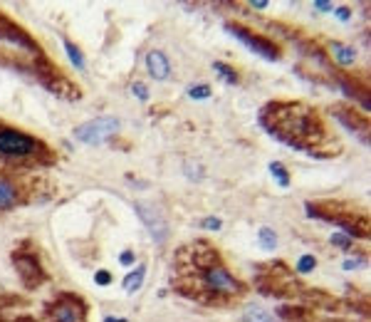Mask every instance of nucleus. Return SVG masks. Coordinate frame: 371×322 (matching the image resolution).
I'll return each instance as SVG.
<instances>
[{
  "label": "nucleus",
  "instance_id": "18",
  "mask_svg": "<svg viewBox=\"0 0 371 322\" xmlns=\"http://www.w3.org/2000/svg\"><path fill=\"white\" fill-rule=\"evenodd\" d=\"M270 173L277 179V184L283 186V189H287V186H289V173H287V169L280 164V161H272V164H270Z\"/></svg>",
  "mask_w": 371,
  "mask_h": 322
},
{
  "label": "nucleus",
  "instance_id": "5",
  "mask_svg": "<svg viewBox=\"0 0 371 322\" xmlns=\"http://www.w3.org/2000/svg\"><path fill=\"white\" fill-rule=\"evenodd\" d=\"M0 45H8V48L15 50L18 55L28 57V60L32 62V70L48 60L45 53H42V48L37 45L35 37L30 35L25 28H20L12 18H8L3 10H0Z\"/></svg>",
  "mask_w": 371,
  "mask_h": 322
},
{
  "label": "nucleus",
  "instance_id": "17",
  "mask_svg": "<svg viewBox=\"0 0 371 322\" xmlns=\"http://www.w3.org/2000/svg\"><path fill=\"white\" fill-rule=\"evenodd\" d=\"M213 70H216V75H220V77H223L228 84H238V82H240L238 72L230 70V65H225V62H216V65H213Z\"/></svg>",
  "mask_w": 371,
  "mask_h": 322
},
{
  "label": "nucleus",
  "instance_id": "15",
  "mask_svg": "<svg viewBox=\"0 0 371 322\" xmlns=\"http://www.w3.org/2000/svg\"><path fill=\"white\" fill-rule=\"evenodd\" d=\"M144 275H146V265H139L136 270H131L126 278H124V290L129 292H136L139 287H142V283H144Z\"/></svg>",
  "mask_w": 371,
  "mask_h": 322
},
{
  "label": "nucleus",
  "instance_id": "28",
  "mask_svg": "<svg viewBox=\"0 0 371 322\" xmlns=\"http://www.w3.org/2000/svg\"><path fill=\"white\" fill-rule=\"evenodd\" d=\"M314 8H319V10H332V3H327V0H319V3H314Z\"/></svg>",
  "mask_w": 371,
  "mask_h": 322
},
{
  "label": "nucleus",
  "instance_id": "19",
  "mask_svg": "<svg viewBox=\"0 0 371 322\" xmlns=\"http://www.w3.org/2000/svg\"><path fill=\"white\" fill-rule=\"evenodd\" d=\"M245 322H275L270 312H265L263 307H250L245 312Z\"/></svg>",
  "mask_w": 371,
  "mask_h": 322
},
{
  "label": "nucleus",
  "instance_id": "9",
  "mask_svg": "<svg viewBox=\"0 0 371 322\" xmlns=\"http://www.w3.org/2000/svg\"><path fill=\"white\" fill-rule=\"evenodd\" d=\"M225 30L230 32L233 37H238V40L245 45V48H250L255 55H260V57H265V60L270 62H277L280 57H283V50L277 48L275 42L267 40L265 35H255L253 30H247L245 25H238V23H228L225 25Z\"/></svg>",
  "mask_w": 371,
  "mask_h": 322
},
{
  "label": "nucleus",
  "instance_id": "6",
  "mask_svg": "<svg viewBox=\"0 0 371 322\" xmlns=\"http://www.w3.org/2000/svg\"><path fill=\"white\" fill-rule=\"evenodd\" d=\"M42 317L48 322H87L89 305L79 292H59L55 300L45 303Z\"/></svg>",
  "mask_w": 371,
  "mask_h": 322
},
{
  "label": "nucleus",
  "instance_id": "25",
  "mask_svg": "<svg viewBox=\"0 0 371 322\" xmlns=\"http://www.w3.org/2000/svg\"><path fill=\"white\" fill-rule=\"evenodd\" d=\"M220 226H223V223H220V218H203V228H208V231H220Z\"/></svg>",
  "mask_w": 371,
  "mask_h": 322
},
{
  "label": "nucleus",
  "instance_id": "11",
  "mask_svg": "<svg viewBox=\"0 0 371 322\" xmlns=\"http://www.w3.org/2000/svg\"><path fill=\"white\" fill-rule=\"evenodd\" d=\"M136 214L142 216V221L146 223L149 233L153 236V240H166V236H169V228H166V221L161 218V214L156 209H151V206H146V203H139L136 206Z\"/></svg>",
  "mask_w": 371,
  "mask_h": 322
},
{
  "label": "nucleus",
  "instance_id": "20",
  "mask_svg": "<svg viewBox=\"0 0 371 322\" xmlns=\"http://www.w3.org/2000/svg\"><path fill=\"white\" fill-rule=\"evenodd\" d=\"M258 238L263 240V245H265V248H275V245H277V236H275V233H272L267 226L260 228V231H258Z\"/></svg>",
  "mask_w": 371,
  "mask_h": 322
},
{
  "label": "nucleus",
  "instance_id": "22",
  "mask_svg": "<svg viewBox=\"0 0 371 322\" xmlns=\"http://www.w3.org/2000/svg\"><path fill=\"white\" fill-rule=\"evenodd\" d=\"M189 95L193 97V100H208V97H211V87H206V84H193L189 90Z\"/></svg>",
  "mask_w": 371,
  "mask_h": 322
},
{
  "label": "nucleus",
  "instance_id": "14",
  "mask_svg": "<svg viewBox=\"0 0 371 322\" xmlns=\"http://www.w3.org/2000/svg\"><path fill=\"white\" fill-rule=\"evenodd\" d=\"M334 117L339 122H342V124H347L349 129L352 131H366V126H369V122L366 120H361L359 114H356V117H354V114H349V109H344V107H339V109H334Z\"/></svg>",
  "mask_w": 371,
  "mask_h": 322
},
{
  "label": "nucleus",
  "instance_id": "2",
  "mask_svg": "<svg viewBox=\"0 0 371 322\" xmlns=\"http://www.w3.org/2000/svg\"><path fill=\"white\" fill-rule=\"evenodd\" d=\"M260 126L289 149L319 156V149L330 144V131L322 114L305 102H267L258 114ZM322 159V156H319Z\"/></svg>",
  "mask_w": 371,
  "mask_h": 322
},
{
  "label": "nucleus",
  "instance_id": "12",
  "mask_svg": "<svg viewBox=\"0 0 371 322\" xmlns=\"http://www.w3.org/2000/svg\"><path fill=\"white\" fill-rule=\"evenodd\" d=\"M146 67H149V75L153 79H166L171 75V65H169V57H166L161 50H151L146 55Z\"/></svg>",
  "mask_w": 371,
  "mask_h": 322
},
{
  "label": "nucleus",
  "instance_id": "31",
  "mask_svg": "<svg viewBox=\"0 0 371 322\" xmlns=\"http://www.w3.org/2000/svg\"><path fill=\"white\" fill-rule=\"evenodd\" d=\"M15 322H37L35 317H30V315H23V317H18Z\"/></svg>",
  "mask_w": 371,
  "mask_h": 322
},
{
  "label": "nucleus",
  "instance_id": "7",
  "mask_svg": "<svg viewBox=\"0 0 371 322\" xmlns=\"http://www.w3.org/2000/svg\"><path fill=\"white\" fill-rule=\"evenodd\" d=\"M12 265H15V273L20 275L25 290H37L42 283L48 281V273L42 268L40 253L30 243H23L18 251H12Z\"/></svg>",
  "mask_w": 371,
  "mask_h": 322
},
{
  "label": "nucleus",
  "instance_id": "32",
  "mask_svg": "<svg viewBox=\"0 0 371 322\" xmlns=\"http://www.w3.org/2000/svg\"><path fill=\"white\" fill-rule=\"evenodd\" d=\"M104 322H126V320H124V317H119V320L117 317H104Z\"/></svg>",
  "mask_w": 371,
  "mask_h": 322
},
{
  "label": "nucleus",
  "instance_id": "26",
  "mask_svg": "<svg viewBox=\"0 0 371 322\" xmlns=\"http://www.w3.org/2000/svg\"><path fill=\"white\" fill-rule=\"evenodd\" d=\"M95 281L99 283V285H109V283H112V273H106V270H99V273L95 275Z\"/></svg>",
  "mask_w": 371,
  "mask_h": 322
},
{
  "label": "nucleus",
  "instance_id": "3",
  "mask_svg": "<svg viewBox=\"0 0 371 322\" xmlns=\"http://www.w3.org/2000/svg\"><path fill=\"white\" fill-rule=\"evenodd\" d=\"M55 161H57V154L50 149L48 142L0 120V164H3L0 169H10V171L48 169L55 167Z\"/></svg>",
  "mask_w": 371,
  "mask_h": 322
},
{
  "label": "nucleus",
  "instance_id": "13",
  "mask_svg": "<svg viewBox=\"0 0 371 322\" xmlns=\"http://www.w3.org/2000/svg\"><path fill=\"white\" fill-rule=\"evenodd\" d=\"M330 53H332V57H334V60L339 62L342 67H352L354 62H356V57H359L356 48H352V45H347V42H332Z\"/></svg>",
  "mask_w": 371,
  "mask_h": 322
},
{
  "label": "nucleus",
  "instance_id": "33",
  "mask_svg": "<svg viewBox=\"0 0 371 322\" xmlns=\"http://www.w3.org/2000/svg\"><path fill=\"white\" fill-rule=\"evenodd\" d=\"M324 322H336V320H324Z\"/></svg>",
  "mask_w": 371,
  "mask_h": 322
},
{
  "label": "nucleus",
  "instance_id": "27",
  "mask_svg": "<svg viewBox=\"0 0 371 322\" xmlns=\"http://www.w3.org/2000/svg\"><path fill=\"white\" fill-rule=\"evenodd\" d=\"M122 263H124V265H129V263H134V253H131V251L122 253Z\"/></svg>",
  "mask_w": 371,
  "mask_h": 322
},
{
  "label": "nucleus",
  "instance_id": "10",
  "mask_svg": "<svg viewBox=\"0 0 371 322\" xmlns=\"http://www.w3.org/2000/svg\"><path fill=\"white\" fill-rule=\"evenodd\" d=\"M122 126V122L117 117H97V120L87 122V124L77 126L75 139H79L82 144H102L109 142Z\"/></svg>",
  "mask_w": 371,
  "mask_h": 322
},
{
  "label": "nucleus",
  "instance_id": "23",
  "mask_svg": "<svg viewBox=\"0 0 371 322\" xmlns=\"http://www.w3.org/2000/svg\"><path fill=\"white\" fill-rule=\"evenodd\" d=\"M332 243L339 245L342 251H349V248H352V240H349L347 236H344V233H334V236H332Z\"/></svg>",
  "mask_w": 371,
  "mask_h": 322
},
{
  "label": "nucleus",
  "instance_id": "1",
  "mask_svg": "<svg viewBox=\"0 0 371 322\" xmlns=\"http://www.w3.org/2000/svg\"><path fill=\"white\" fill-rule=\"evenodd\" d=\"M173 287L183 298L211 305V307L236 303L247 292L245 283H240L225 268L220 253L206 240H196L176 251Z\"/></svg>",
  "mask_w": 371,
  "mask_h": 322
},
{
  "label": "nucleus",
  "instance_id": "29",
  "mask_svg": "<svg viewBox=\"0 0 371 322\" xmlns=\"http://www.w3.org/2000/svg\"><path fill=\"white\" fill-rule=\"evenodd\" d=\"M336 15H339L342 20H349V15H352V12H349L347 8H339V10H336Z\"/></svg>",
  "mask_w": 371,
  "mask_h": 322
},
{
  "label": "nucleus",
  "instance_id": "4",
  "mask_svg": "<svg viewBox=\"0 0 371 322\" xmlns=\"http://www.w3.org/2000/svg\"><path fill=\"white\" fill-rule=\"evenodd\" d=\"M307 214L319 221L336 223L344 233L356 236V238H369V218L364 214H356V209L344 206V203L334 201H319V203H307Z\"/></svg>",
  "mask_w": 371,
  "mask_h": 322
},
{
  "label": "nucleus",
  "instance_id": "8",
  "mask_svg": "<svg viewBox=\"0 0 371 322\" xmlns=\"http://www.w3.org/2000/svg\"><path fill=\"white\" fill-rule=\"evenodd\" d=\"M30 203V186L20 181L18 171L0 169V211H12Z\"/></svg>",
  "mask_w": 371,
  "mask_h": 322
},
{
  "label": "nucleus",
  "instance_id": "16",
  "mask_svg": "<svg viewBox=\"0 0 371 322\" xmlns=\"http://www.w3.org/2000/svg\"><path fill=\"white\" fill-rule=\"evenodd\" d=\"M62 45H65V53H67V57L72 60V65H75L77 70H84V55L79 53V48H77L75 42H70L67 37H62Z\"/></svg>",
  "mask_w": 371,
  "mask_h": 322
},
{
  "label": "nucleus",
  "instance_id": "21",
  "mask_svg": "<svg viewBox=\"0 0 371 322\" xmlns=\"http://www.w3.org/2000/svg\"><path fill=\"white\" fill-rule=\"evenodd\" d=\"M314 265H317L314 256H302L300 261H297V273H312Z\"/></svg>",
  "mask_w": 371,
  "mask_h": 322
},
{
  "label": "nucleus",
  "instance_id": "24",
  "mask_svg": "<svg viewBox=\"0 0 371 322\" xmlns=\"http://www.w3.org/2000/svg\"><path fill=\"white\" fill-rule=\"evenodd\" d=\"M131 92H134V97H139V100H149V90H146V84L136 82L134 87H131Z\"/></svg>",
  "mask_w": 371,
  "mask_h": 322
},
{
  "label": "nucleus",
  "instance_id": "30",
  "mask_svg": "<svg viewBox=\"0 0 371 322\" xmlns=\"http://www.w3.org/2000/svg\"><path fill=\"white\" fill-rule=\"evenodd\" d=\"M250 6H253V8H258V10H263V8H267V0H260V3H258V0H253Z\"/></svg>",
  "mask_w": 371,
  "mask_h": 322
}]
</instances>
